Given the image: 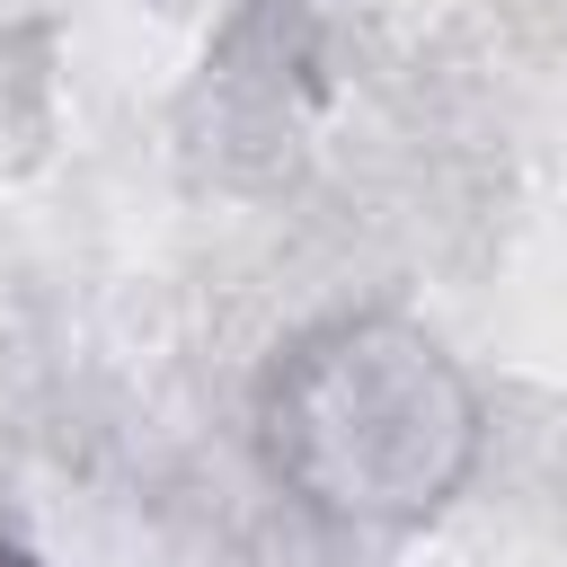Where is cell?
Returning a JSON list of instances; mask_svg holds the SVG:
<instances>
[{"label": "cell", "instance_id": "6da1fadb", "mask_svg": "<svg viewBox=\"0 0 567 567\" xmlns=\"http://www.w3.org/2000/svg\"><path fill=\"white\" fill-rule=\"evenodd\" d=\"M0 567H35V558H27V549H0Z\"/></svg>", "mask_w": 567, "mask_h": 567}]
</instances>
